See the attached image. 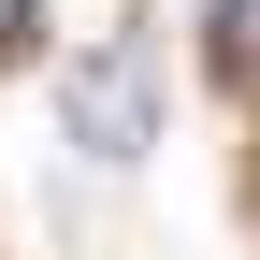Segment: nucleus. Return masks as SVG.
<instances>
[{"mask_svg": "<svg viewBox=\"0 0 260 260\" xmlns=\"http://www.w3.org/2000/svg\"><path fill=\"white\" fill-rule=\"evenodd\" d=\"M58 130H73L87 159H145V145H159V73H145V44H87L73 73H58Z\"/></svg>", "mask_w": 260, "mask_h": 260, "instance_id": "f257e3e1", "label": "nucleus"}, {"mask_svg": "<svg viewBox=\"0 0 260 260\" xmlns=\"http://www.w3.org/2000/svg\"><path fill=\"white\" fill-rule=\"evenodd\" d=\"M0 58H29V0H0Z\"/></svg>", "mask_w": 260, "mask_h": 260, "instance_id": "f03ea898", "label": "nucleus"}, {"mask_svg": "<svg viewBox=\"0 0 260 260\" xmlns=\"http://www.w3.org/2000/svg\"><path fill=\"white\" fill-rule=\"evenodd\" d=\"M232 58H260V0H232Z\"/></svg>", "mask_w": 260, "mask_h": 260, "instance_id": "7ed1b4c3", "label": "nucleus"}]
</instances>
